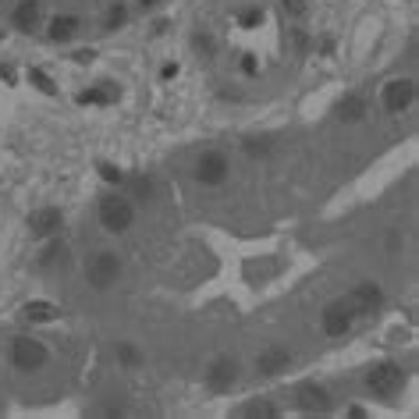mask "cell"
I'll return each instance as SVG.
<instances>
[{"instance_id": "cell-1", "label": "cell", "mask_w": 419, "mask_h": 419, "mask_svg": "<svg viewBox=\"0 0 419 419\" xmlns=\"http://www.w3.org/2000/svg\"><path fill=\"white\" fill-rule=\"evenodd\" d=\"M366 384H370V391H377V394H394L401 384H405V370L398 362H377L370 373H366Z\"/></svg>"}, {"instance_id": "cell-2", "label": "cell", "mask_w": 419, "mask_h": 419, "mask_svg": "<svg viewBox=\"0 0 419 419\" xmlns=\"http://www.w3.org/2000/svg\"><path fill=\"white\" fill-rule=\"evenodd\" d=\"M99 224L107 228V231H128V224H132V206H128V199H121V195H107L99 202Z\"/></svg>"}, {"instance_id": "cell-3", "label": "cell", "mask_w": 419, "mask_h": 419, "mask_svg": "<svg viewBox=\"0 0 419 419\" xmlns=\"http://www.w3.org/2000/svg\"><path fill=\"white\" fill-rule=\"evenodd\" d=\"M228 178V156L221 149H206L195 160V181L202 185H221Z\"/></svg>"}, {"instance_id": "cell-4", "label": "cell", "mask_w": 419, "mask_h": 419, "mask_svg": "<svg viewBox=\"0 0 419 419\" xmlns=\"http://www.w3.org/2000/svg\"><path fill=\"white\" fill-rule=\"evenodd\" d=\"M118 274H121V263H118V256L114 252H99L92 263H89V284L92 288H111L114 281H118Z\"/></svg>"}, {"instance_id": "cell-5", "label": "cell", "mask_w": 419, "mask_h": 419, "mask_svg": "<svg viewBox=\"0 0 419 419\" xmlns=\"http://www.w3.org/2000/svg\"><path fill=\"white\" fill-rule=\"evenodd\" d=\"M11 359H15L18 370H39V366L46 362V348L39 341H32V338H18L11 345Z\"/></svg>"}, {"instance_id": "cell-6", "label": "cell", "mask_w": 419, "mask_h": 419, "mask_svg": "<svg viewBox=\"0 0 419 419\" xmlns=\"http://www.w3.org/2000/svg\"><path fill=\"white\" fill-rule=\"evenodd\" d=\"M412 99H415V85H412V78H394V82H387V89H384V107H387L391 114L408 111V107H412Z\"/></svg>"}, {"instance_id": "cell-7", "label": "cell", "mask_w": 419, "mask_h": 419, "mask_svg": "<svg viewBox=\"0 0 419 419\" xmlns=\"http://www.w3.org/2000/svg\"><path fill=\"white\" fill-rule=\"evenodd\" d=\"M235 377H238V362L231 355H217L214 362H210V370H206V380H210V387H214V391L231 387Z\"/></svg>"}, {"instance_id": "cell-8", "label": "cell", "mask_w": 419, "mask_h": 419, "mask_svg": "<svg viewBox=\"0 0 419 419\" xmlns=\"http://www.w3.org/2000/svg\"><path fill=\"white\" fill-rule=\"evenodd\" d=\"M295 405L305 408V412H327L331 408V394L320 387V384H298L295 387Z\"/></svg>"}, {"instance_id": "cell-9", "label": "cell", "mask_w": 419, "mask_h": 419, "mask_svg": "<svg viewBox=\"0 0 419 419\" xmlns=\"http://www.w3.org/2000/svg\"><path fill=\"white\" fill-rule=\"evenodd\" d=\"M348 327H352V309L345 305V298L331 302V305L324 309V331H327L331 338H341Z\"/></svg>"}, {"instance_id": "cell-10", "label": "cell", "mask_w": 419, "mask_h": 419, "mask_svg": "<svg viewBox=\"0 0 419 419\" xmlns=\"http://www.w3.org/2000/svg\"><path fill=\"white\" fill-rule=\"evenodd\" d=\"M288 362H291L288 348H270V352H263V355L256 359V370L263 373V377H277V373L288 370Z\"/></svg>"}, {"instance_id": "cell-11", "label": "cell", "mask_w": 419, "mask_h": 419, "mask_svg": "<svg viewBox=\"0 0 419 419\" xmlns=\"http://www.w3.org/2000/svg\"><path fill=\"white\" fill-rule=\"evenodd\" d=\"M380 298H384V291H380L373 281H362V284L348 295V302H355V309H362V312H373V309L380 305Z\"/></svg>"}, {"instance_id": "cell-12", "label": "cell", "mask_w": 419, "mask_h": 419, "mask_svg": "<svg viewBox=\"0 0 419 419\" xmlns=\"http://www.w3.org/2000/svg\"><path fill=\"white\" fill-rule=\"evenodd\" d=\"M61 224H64L61 210H39V214H32V221H29L32 235H39V238L54 235V231H61Z\"/></svg>"}, {"instance_id": "cell-13", "label": "cell", "mask_w": 419, "mask_h": 419, "mask_svg": "<svg viewBox=\"0 0 419 419\" xmlns=\"http://www.w3.org/2000/svg\"><path fill=\"white\" fill-rule=\"evenodd\" d=\"M15 25L22 32H36V25H39V4L36 0H22V4L15 8Z\"/></svg>"}, {"instance_id": "cell-14", "label": "cell", "mask_w": 419, "mask_h": 419, "mask_svg": "<svg viewBox=\"0 0 419 419\" xmlns=\"http://www.w3.org/2000/svg\"><path fill=\"white\" fill-rule=\"evenodd\" d=\"M75 32H78V18L75 15H61V18H54V25H50V36H54L57 43L71 39Z\"/></svg>"}, {"instance_id": "cell-15", "label": "cell", "mask_w": 419, "mask_h": 419, "mask_svg": "<svg viewBox=\"0 0 419 419\" xmlns=\"http://www.w3.org/2000/svg\"><path fill=\"white\" fill-rule=\"evenodd\" d=\"M25 317L36 320V324H46V320H57V317H61V309H57V305H50V302H32V305L25 309Z\"/></svg>"}, {"instance_id": "cell-16", "label": "cell", "mask_w": 419, "mask_h": 419, "mask_svg": "<svg viewBox=\"0 0 419 419\" xmlns=\"http://www.w3.org/2000/svg\"><path fill=\"white\" fill-rule=\"evenodd\" d=\"M362 114H366V103H362L359 96H348V99L341 103V118H345V121H359Z\"/></svg>"}, {"instance_id": "cell-17", "label": "cell", "mask_w": 419, "mask_h": 419, "mask_svg": "<svg viewBox=\"0 0 419 419\" xmlns=\"http://www.w3.org/2000/svg\"><path fill=\"white\" fill-rule=\"evenodd\" d=\"M242 415H263V419H274L277 408H274L270 401H249V405L242 408Z\"/></svg>"}, {"instance_id": "cell-18", "label": "cell", "mask_w": 419, "mask_h": 419, "mask_svg": "<svg viewBox=\"0 0 419 419\" xmlns=\"http://www.w3.org/2000/svg\"><path fill=\"white\" fill-rule=\"evenodd\" d=\"M64 259H68V249L54 242V245H50V249L39 256V263H43V267H50V263H64Z\"/></svg>"}, {"instance_id": "cell-19", "label": "cell", "mask_w": 419, "mask_h": 419, "mask_svg": "<svg viewBox=\"0 0 419 419\" xmlns=\"http://www.w3.org/2000/svg\"><path fill=\"white\" fill-rule=\"evenodd\" d=\"M118 359H121V366H139V348L135 345H118Z\"/></svg>"}, {"instance_id": "cell-20", "label": "cell", "mask_w": 419, "mask_h": 419, "mask_svg": "<svg viewBox=\"0 0 419 419\" xmlns=\"http://www.w3.org/2000/svg\"><path fill=\"white\" fill-rule=\"evenodd\" d=\"M118 25H125V8L121 4L111 8V18H107V29H118Z\"/></svg>"}, {"instance_id": "cell-21", "label": "cell", "mask_w": 419, "mask_h": 419, "mask_svg": "<svg viewBox=\"0 0 419 419\" xmlns=\"http://www.w3.org/2000/svg\"><path fill=\"white\" fill-rule=\"evenodd\" d=\"M32 82H36V85L43 89V92H54V82H50V78H46L43 71H32Z\"/></svg>"}, {"instance_id": "cell-22", "label": "cell", "mask_w": 419, "mask_h": 419, "mask_svg": "<svg viewBox=\"0 0 419 419\" xmlns=\"http://www.w3.org/2000/svg\"><path fill=\"white\" fill-rule=\"evenodd\" d=\"M99 174L107 178V181H114V185H121V171H114V167H107V164L99 167Z\"/></svg>"}, {"instance_id": "cell-23", "label": "cell", "mask_w": 419, "mask_h": 419, "mask_svg": "<svg viewBox=\"0 0 419 419\" xmlns=\"http://www.w3.org/2000/svg\"><path fill=\"white\" fill-rule=\"evenodd\" d=\"M256 22H263V11H245V15H242V25H249V29H252Z\"/></svg>"}, {"instance_id": "cell-24", "label": "cell", "mask_w": 419, "mask_h": 419, "mask_svg": "<svg viewBox=\"0 0 419 419\" xmlns=\"http://www.w3.org/2000/svg\"><path fill=\"white\" fill-rule=\"evenodd\" d=\"M284 8H288V11L295 15V18H298V15L305 11V4H302V0H284Z\"/></svg>"}, {"instance_id": "cell-25", "label": "cell", "mask_w": 419, "mask_h": 419, "mask_svg": "<svg viewBox=\"0 0 419 419\" xmlns=\"http://www.w3.org/2000/svg\"><path fill=\"white\" fill-rule=\"evenodd\" d=\"M99 99H103V92H96V89H92V92H85V96H82V103H99Z\"/></svg>"}, {"instance_id": "cell-26", "label": "cell", "mask_w": 419, "mask_h": 419, "mask_svg": "<svg viewBox=\"0 0 419 419\" xmlns=\"http://www.w3.org/2000/svg\"><path fill=\"white\" fill-rule=\"evenodd\" d=\"M139 4H142V8H149V4H156V0H139Z\"/></svg>"}]
</instances>
